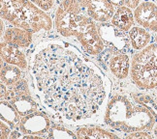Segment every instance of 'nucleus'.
<instances>
[{"mask_svg": "<svg viewBox=\"0 0 157 139\" xmlns=\"http://www.w3.org/2000/svg\"><path fill=\"white\" fill-rule=\"evenodd\" d=\"M31 75L42 102L72 122L99 116L111 90L98 66L62 40L38 46L31 61Z\"/></svg>", "mask_w": 157, "mask_h": 139, "instance_id": "1", "label": "nucleus"}, {"mask_svg": "<svg viewBox=\"0 0 157 139\" xmlns=\"http://www.w3.org/2000/svg\"><path fill=\"white\" fill-rule=\"evenodd\" d=\"M53 24L63 37H75L86 53L95 56L104 50L105 44L100 37L97 24L78 0H61L56 11Z\"/></svg>", "mask_w": 157, "mask_h": 139, "instance_id": "2", "label": "nucleus"}, {"mask_svg": "<svg viewBox=\"0 0 157 139\" xmlns=\"http://www.w3.org/2000/svg\"><path fill=\"white\" fill-rule=\"evenodd\" d=\"M104 122L113 130L130 134L152 130L156 119L147 107L133 102L126 96L116 95L106 106Z\"/></svg>", "mask_w": 157, "mask_h": 139, "instance_id": "3", "label": "nucleus"}, {"mask_svg": "<svg viewBox=\"0 0 157 139\" xmlns=\"http://www.w3.org/2000/svg\"><path fill=\"white\" fill-rule=\"evenodd\" d=\"M1 17L33 33L50 31L53 24L52 17L30 0H1Z\"/></svg>", "mask_w": 157, "mask_h": 139, "instance_id": "4", "label": "nucleus"}, {"mask_svg": "<svg viewBox=\"0 0 157 139\" xmlns=\"http://www.w3.org/2000/svg\"><path fill=\"white\" fill-rule=\"evenodd\" d=\"M131 79L142 90L157 88V44H150L132 58Z\"/></svg>", "mask_w": 157, "mask_h": 139, "instance_id": "5", "label": "nucleus"}, {"mask_svg": "<svg viewBox=\"0 0 157 139\" xmlns=\"http://www.w3.org/2000/svg\"><path fill=\"white\" fill-rule=\"evenodd\" d=\"M98 32L107 47H111L117 52H126L129 49L130 39L125 31L114 26L112 22H100L97 24Z\"/></svg>", "mask_w": 157, "mask_h": 139, "instance_id": "6", "label": "nucleus"}, {"mask_svg": "<svg viewBox=\"0 0 157 139\" xmlns=\"http://www.w3.org/2000/svg\"><path fill=\"white\" fill-rule=\"evenodd\" d=\"M19 128L25 134L42 136L49 132L51 129V121L46 113L37 110L23 116L21 119Z\"/></svg>", "mask_w": 157, "mask_h": 139, "instance_id": "7", "label": "nucleus"}, {"mask_svg": "<svg viewBox=\"0 0 157 139\" xmlns=\"http://www.w3.org/2000/svg\"><path fill=\"white\" fill-rule=\"evenodd\" d=\"M82 8L97 22H107L114 15V6L109 0H78Z\"/></svg>", "mask_w": 157, "mask_h": 139, "instance_id": "8", "label": "nucleus"}, {"mask_svg": "<svg viewBox=\"0 0 157 139\" xmlns=\"http://www.w3.org/2000/svg\"><path fill=\"white\" fill-rule=\"evenodd\" d=\"M135 20L148 31L157 32V5L153 1H144L134 11Z\"/></svg>", "mask_w": 157, "mask_h": 139, "instance_id": "9", "label": "nucleus"}, {"mask_svg": "<svg viewBox=\"0 0 157 139\" xmlns=\"http://www.w3.org/2000/svg\"><path fill=\"white\" fill-rule=\"evenodd\" d=\"M33 32L20 27H8L3 33V41L17 47H28L32 43Z\"/></svg>", "mask_w": 157, "mask_h": 139, "instance_id": "10", "label": "nucleus"}, {"mask_svg": "<svg viewBox=\"0 0 157 139\" xmlns=\"http://www.w3.org/2000/svg\"><path fill=\"white\" fill-rule=\"evenodd\" d=\"M1 58L2 61L17 66L21 69L25 70L27 68V60L23 52L17 46L10 45L4 41L1 43Z\"/></svg>", "mask_w": 157, "mask_h": 139, "instance_id": "11", "label": "nucleus"}, {"mask_svg": "<svg viewBox=\"0 0 157 139\" xmlns=\"http://www.w3.org/2000/svg\"><path fill=\"white\" fill-rule=\"evenodd\" d=\"M109 69L112 75L118 79L127 78L131 69L129 55L122 52L116 53V55H113L109 62Z\"/></svg>", "mask_w": 157, "mask_h": 139, "instance_id": "12", "label": "nucleus"}, {"mask_svg": "<svg viewBox=\"0 0 157 139\" xmlns=\"http://www.w3.org/2000/svg\"><path fill=\"white\" fill-rule=\"evenodd\" d=\"M135 16L132 10L127 6H120L114 12V15L112 17L111 22L114 26L123 30L125 32H129L130 29L134 25Z\"/></svg>", "mask_w": 157, "mask_h": 139, "instance_id": "13", "label": "nucleus"}, {"mask_svg": "<svg viewBox=\"0 0 157 139\" xmlns=\"http://www.w3.org/2000/svg\"><path fill=\"white\" fill-rule=\"evenodd\" d=\"M10 102L21 117L38 109V104L31 98V96H15L10 100Z\"/></svg>", "mask_w": 157, "mask_h": 139, "instance_id": "14", "label": "nucleus"}, {"mask_svg": "<svg viewBox=\"0 0 157 139\" xmlns=\"http://www.w3.org/2000/svg\"><path fill=\"white\" fill-rule=\"evenodd\" d=\"M129 34L131 46L136 50H142L143 48L148 46L150 42V34L147 31L146 28L140 26H133Z\"/></svg>", "mask_w": 157, "mask_h": 139, "instance_id": "15", "label": "nucleus"}, {"mask_svg": "<svg viewBox=\"0 0 157 139\" xmlns=\"http://www.w3.org/2000/svg\"><path fill=\"white\" fill-rule=\"evenodd\" d=\"M78 138H94V139H113L118 138L113 132L108 131L98 126H82L76 131Z\"/></svg>", "mask_w": 157, "mask_h": 139, "instance_id": "16", "label": "nucleus"}, {"mask_svg": "<svg viewBox=\"0 0 157 139\" xmlns=\"http://www.w3.org/2000/svg\"><path fill=\"white\" fill-rule=\"evenodd\" d=\"M0 114H1V121L8 124L11 128H17L20 126V114L15 109V107L11 102L1 100L0 104Z\"/></svg>", "mask_w": 157, "mask_h": 139, "instance_id": "17", "label": "nucleus"}, {"mask_svg": "<svg viewBox=\"0 0 157 139\" xmlns=\"http://www.w3.org/2000/svg\"><path fill=\"white\" fill-rule=\"evenodd\" d=\"M21 71L17 66L2 62L1 66V82L6 86H12L21 79Z\"/></svg>", "mask_w": 157, "mask_h": 139, "instance_id": "18", "label": "nucleus"}, {"mask_svg": "<svg viewBox=\"0 0 157 139\" xmlns=\"http://www.w3.org/2000/svg\"><path fill=\"white\" fill-rule=\"evenodd\" d=\"M131 98L133 99V101H136L137 104L147 107V109L153 114V116L155 117V119L157 121V102H156V101H154L149 95L143 94V93H136V92L131 93Z\"/></svg>", "mask_w": 157, "mask_h": 139, "instance_id": "19", "label": "nucleus"}, {"mask_svg": "<svg viewBox=\"0 0 157 139\" xmlns=\"http://www.w3.org/2000/svg\"><path fill=\"white\" fill-rule=\"evenodd\" d=\"M49 138L52 139H75L78 138L77 134L67 128H64L62 126L54 124L51 126L49 130Z\"/></svg>", "mask_w": 157, "mask_h": 139, "instance_id": "20", "label": "nucleus"}, {"mask_svg": "<svg viewBox=\"0 0 157 139\" xmlns=\"http://www.w3.org/2000/svg\"><path fill=\"white\" fill-rule=\"evenodd\" d=\"M15 96H30L28 83L25 79H21L10 86L9 90V99L11 100Z\"/></svg>", "mask_w": 157, "mask_h": 139, "instance_id": "21", "label": "nucleus"}, {"mask_svg": "<svg viewBox=\"0 0 157 139\" xmlns=\"http://www.w3.org/2000/svg\"><path fill=\"white\" fill-rule=\"evenodd\" d=\"M30 1L34 3L36 6H38L40 9L48 12L52 9L56 0H30Z\"/></svg>", "mask_w": 157, "mask_h": 139, "instance_id": "22", "label": "nucleus"}, {"mask_svg": "<svg viewBox=\"0 0 157 139\" xmlns=\"http://www.w3.org/2000/svg\"><path fill=\"white\" fill-rule=\"evenodd\" d=\"M126 138H142V139H146V138H152V135L148 134L146 130H141V131H134V132H130V134L126 136Z\"/></svg>", "mask_w": 157, "mask_h": 139, "instance_id": "23", "label": "nucleus"}, {"mask_svg": "<svg viewBox=\"0 0 157 139\" xmlns=\"http://www.w3.org/2000/svg\"><path fill=\"white\" fill-rule=\"evenodd\" d=\"M0 129H1V135H0V137H1V139H7L10 137V134H11V130L9 129V126L5 124V122H3V121H1V123H0Z\"/></svg>", "mask_w": 157, "mask_h": 139, "instance_id": "24", "label": "nucleus"}, {"mask_svg": "<svg viewBox=\"0 0 157 139\" xmlns=\"http://www.w3.org/2000/svg\"><path fill=\"white\" fill-rule=\"evenodd\" d=\"M142 2H144V0H125L124 5L130 9H136Z\"/></svg>", "mask_w": 157, "mask_h": 139, "instance_id": "25", "label": "nucleus"}, {"mask_svg": "<svg viewBox=\"0 0 157 139\" xmlns=\"http://www.w3.org/2000/svg\"><path fill=\"white\" fill-rule=\"evenodd\" d=\"M4 99H9V90H7L5 84H1V100Z\"/></svg>", "mask_w": 157, "mask_h": 139, "instance_id": "26", "label": "nucleus"}, {"mask_svg": "<svg viewBox=\"0 0 157 139\" xmlns=\"http://www.w3.org/2000/svg\"><path fill=\"white\" fill-rule=\"evenodd\" d=\"M114 7H120V6H123L125 3V0H109Z\"/></svg>", "mask_w": 157, "mask_h": 139, "instance_id": "27", "label": "nucleus"}, {"mask_svg": "<svg viewBox=\"0 0 157 139\" xmlns=\"http://www.w3.org/2000/svg\"><path fill=\"white\" fill-rule=\"evenodd\" d=\"M21 137H22L21 136V134H20L19 131H17V130H15V131H12L11 132V134H10V139H16V138H21Z\"/></svg>", "mask_w": 157, "mask_h": 139, "instance_id": "28", "label": "nucleus"}, {"mask_svg": "<svg viewBox=\"0 0 157 139\" xmlns=\"http://www.w3.org/2000/svg\"><path fill=\"white\" fill-rule=\"evenodd\" d=\"M153 134H154V135L157 137V124L155 125V126H154V129H153Z\"/></svg>", "mask_w": 157, "mask_h": 139, "instance_id": "29", "label": "nucleus"}, {"mask_svg": "<svg viewBox=\"0 0 157 139\" xmlns=\"http://www.w3.org/2000/svg\"><path fill=\"white\" fill-rule=\"evenodd\" d=\"M155 42H156V44H157V35L155 36Z\"/></svg>", "mask_w": 157, "mask_h": 139, "instance_id": "30", "label": "nucleus"}, {"mask_svg": "<svg viewBox=\"0 0 157 139\" xmlns=\"http://www.w3.org/2000/svg\"><path fill=\"white\" fill-rule=\"evenodd\" d=\"M156 102H157V93H156Z\"/></svg>", "mask_w": 157, "mask_h": 139, "instance_id": "31", "label": "nucleus"}]
</instances>
